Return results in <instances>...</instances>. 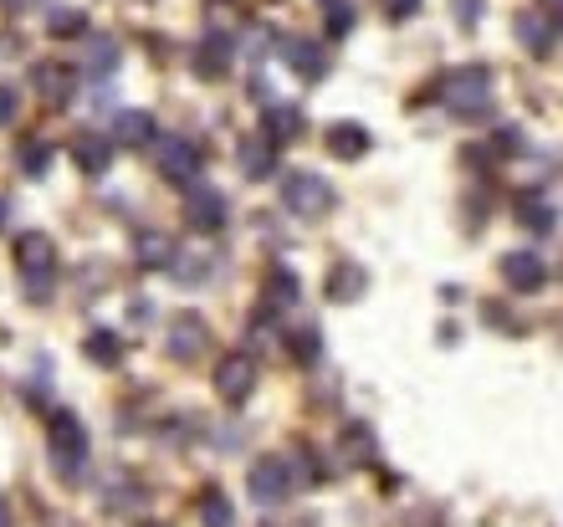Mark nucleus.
<instances>
[{"instance_id": "6e6552de", "label": "nucleus", "mask_w": 563, "mask_h": 527, "mask_svg": "<svg viewBox=\"0 0 563 527\" xmlns=\"http://www.w3.org/2000/svg\"><path fill=\"white\" fill-rule=\"evenodd\" d=\"M251 384H256V364H251L246 354L221 359V369H215V389H221V400H226V405H241L246 394H251Z\"/></svg>"}, {"instance_id": "4468645a", "label": "nucleus", "mask_w": 563, "mask_h": 527, "mask_svg": "<svg viewBox=\"0 0 563 527\" xmlns=\"http://www.w3.org/2000/svg\"><path fill=\"white\" fill-rule=\"evenodd\" d=\"M323 144H328V154H338V159H364L374 139H369L364 123H333L328 134H323Z\"/></svg>"}, {"instance_id": "7c9ffc66", "label": "nucleus", "mask_w": 563, "mask_h": 527, "mask_svg": "<svg viewBox=\"0 0 563 527\" xmlns=\"http://www.w3.org/2000/svg\"><path fill=\"white\" fill-rule=\"evenodd\" d=\"M297 359H302V364L318 359V333H297Z\"/></svg>"}, {"instance_id": "c9c22d12", "label": "nucleus", "mask_w": 563, "mask_h": 527, "mask_svg": "<svg viewBox=\"0 0 563 527\" xmlns=\"http://www.w3.org/2000/svg\"><path fill=\"white\" fill-rule=\"evenodd\" d=\"M0 221H6V200H0Z\"/></svg>"}, {"instance_id": "f704fd0d", "label": "nucleus", "mask_w": 563, "mask_h": 527, "mask_svg": "<svg viewBox=\"0 0 563 527\" xmlns=\"http://www.w3.org/2000/svg\"><path fill=\"white\" fill-rule=\"evenodd\" d=\"M543 6H548V11H558V0H543Z\"/></svg>"}, {"instance_id": "423d86ee", "label": "nucleus", "mask_w": 563, "mask_h": 527, "mask_svg": "<svg viewBox=\"0 0 563 527\" xmlns=\"http://www.w3.org/2000/svg\"><path fill=\"white\" fill-rule=\"evenodd\" d=\"M292 461H282V456H267V461H256L251 466V497L262 502V507H277L287 492H292Z\"/></svg>"}, {"instance_id": "e433bc0d", "label": "nucleus", "mask_w": 563, "mask_h": 527, "mask_svg": "<svg viewBox=\"0 0 563 527\" xmlns=\"http://www.w3.org/2000/svg\"><path fill=\"white\" fill-rule=\"evenodd\" d=\"M144 527H159V522H144Z\"/></svg>"}, {"instance_id": "a211bd4d", "label": "nucleus", "mask_w": 563, "mask_h": 527, "mask_svg": "<svg viewBox=\"0 0 563 527\" xmlns=\"http://www.w3.org/2000/svg\"><path fill=\"white\" fill-rule=\"evenodd\" d=\"M82 57H88V77H93V82H108V77L118 72V41H113V36H88Z\"/></svg>"}, {"instance_id": "2eb2a0df", "label": "nucleus", "mask_w": 563, "mask_h": 527, "mask_svg": "<svg viewBox=\"0 0 563 527\" xmlns=\"http://www.w3.org/2000/svg\"><path fill=\"white\" fill-rule=\"evenodd\" d=\"M236 164H241V174H246V180H267V174L277 169V144H267L262 134H256V139H241V149H236Z\"/></svg>"}, {"instance_id": "ddd939ff", "label": "nucleus", "mask_w": 563, "mask_h": 527, "mask_svg": "<svg viewBox=\"0 0 563 527\" xmlns=\"http://www.w3.org/2000/svg\"><path fill=\"white\" fill-rule=\"evenodd\" d=\"M205 343H210V333H205V323L195 313H180L175 323H169V354L175 359H200Z\"/></svg>"}, {"instance_id": "2f4dec72", "label": "nucleus", "mask_w": 563, "mask_h": 527, "mask_svg": "<svg viewBox=\"0 0 563 527\" xmlns=\"http://www.w3.org/2000/svg\"><path fill=\"white\" fill-rule=\"evenodd\" d=\"M349 26H354V11L349 6H333V36H349Z\"/></svg>"}, {"instance_id": "412c9836", "label": "nucleus", "mask_w": 563, "mask_h": 527, "mask_svg": "<svg viewBox=\"0 0 563 527\" xmlns=\"http://www.w3.org/2000/svg\"><path fill=\"white\" fill-rule=\"evenodd\" d=\"M328 297H333V302H354V297H364V267L343 261V267L328 277Z\"/></svg>"}, {"instance_id": "b1692460", "label": "nucleus", "mask_w": 563, "mask_h": 527, "mask_svg": "<svg viewBox=\"0 0 563 527\" xmlns=\"http://www.w3.org/2000/svg\"><path fill=\"white\" fill-rule=\"evenodd\" d=\"M88 354H93L98 364H118L123 343H118V333H93V338H88Z\"/></svg>"}, {"instance_id": "c85d7f7f", "label": "nucleus", "mask_w": 563, "mask_h": 527, "mask_svg": "<svg viewBox=\"0 0 563 527\" xmlns=\"http://www.w3.org/2000/svg\"><path fill=\"white\" fill-rule=\"evenodd\" d=\"M241 47H246L251 57H262V52L272 47V36H267V26H251V31H241Z\"/></svg>"}, {"instance_id": "6ab92c4d", "label": "nucleus", "mask_w": 563, "mask_h": 527, "mask_svg": "<svg viewBox=\"0 0 563 527\" xmlns=\"http://www.w3.org/2000/svg\"><path fill=\"white\" fill-rule=\"evenodd\" d=\"M72 159H77L82 174H103V169L113 164V144L98 139V134H82V139L72 144Z\"/></svg>"}, {"instance_id": "39448f33", "label": "nucleus", "mask_w": 563, "mask_h": 527, "mask_svg": "<svg viewBox=\"0 0 563 527\" xmlns=\"http://www.w3.org/2000/svg\"><path fill=\"white\" fill-rule=\"evenodd\" d=\"M154 164H159V174L164 180H175V185H190L195 174H200V164H205V154L190 144V139H175V134H164V139H154Z\"/></svg>"}, {"instance_id": "473e14b6", "label": "nucleus", "mask_w": 563, "mask_h": 527, "mask_svg": "<svg viewBox=\"0 0 563 527\" xmlns=\"http://www.w3.org/2000/svg\"><path fill=\"white\" fill-rule=\"evenodd\" d=\"M415 6H420V0H384V11H389V16H395V21L415 16Z\"/></svg>"}, {"instance_id": "aec40b11", "label": "nucleus", "mask_w": 563, "mask_h": 527, "mask_svg": "<svg viewBox=\"0 0 563 527\" xmlns=\"http://www.w3.org/2000/svg\"><path fill=\"white\" fill-rule=\"evenodd\" d=\"M523 47H528L533 57H553L558 26H553V21H538V16H523Z\"/></svg>"}, {"instance_id": "f257e3e1", "label": "nucleus", "mask_w": 563, "mask_h": 527, "mask_svg": "<svg viewBox=\"0 0 563 527\" xmlns=\"http://www.w3.org/2000/svg\"><path fill=\"white\" fill-rule=\"evenodd\" d=\"M441 103L451 118H482L492 103V72L487 67H456L441 77Z\"/></svg>"}, {"instance_id": "20e7f679", "label": "nucleus", "mask_w": 563, "mask_h": 527, "mask_svg": "<svg viewBox=\"0 0 563 527\" xmlns=\"http://www.w3.org/2000/svg\"><path fill=\"white\" fill-rule=\"evenodd\" d=\"M16 261H21V272H26V292L31 297H47L52 292V277H57V251L47 236H21L16 241Z\"/></svg>"}, {"instance_id": "5701e85b", "label": "nucleus", "mask_w": 563, "mask_h": 527, "mask_svg": "<svg viewBox=\"0 0 563 527\" xmlns=\"http://www.w3.org/2000/svg\"><path fill=\"white\" fill-rule=\"evenodd\" d=\"M175 261V241L169 236H139V267H169Z\"/></svg>"}, {"instance_id": "f03ea898", "label": "nucleus", "mask_w": 563, "mask_h": 527, "mask_svg": "<svg viewBox=\"0 0 563 527\" xmlns=\"http://www.w3.org/2000/svg\"><path fill=\"white\" fill-rule=\"evenodd\" d=\"M282 205L292 215H302V221H318V215L333 205V185L313 169H292V174H282Z\"/></svg>"}, {"instance_id": "393cba45", "label": "nucleus", "mask_w": 563, "mask_h": 527, "mask_svg": "<svg viewBox=\"0 0 563 527\" xmlns=\"http://www.w3.org/2000/svg\"><path fill=\"white\" fill-rule=\"evenodd\" d=\"M200 517H205V527H231V502H226L221 492H210V497L200 502Z\"/></svg>"}, {"instance_id": "7ed1b4c3", "label": "nucleus", "mask_w": 563, "mask_h": 527, "mask_svg": "<svg viewBox=\"0 0 563 527\" xmlns=\"http://www.w3.org/2000/svg\"><path fill=\"white\" fill-rule=\"evenodd\" d=\"M47 451H52V461H57L62 476H72L82 461H88V430H82L77 415H67V410L52 415V425H47Z\"/></svg>"}, {"instance_id": "f3484780", "label": "nucleus", "mask_w": 563, "mask_h": 527, "mask_svg": "<svg viewBox=\"0 0 563 527\" xmlns=\"http://www.w3.org/2000/svg\"><path fill=\"white\" fill-rule=\"evenodd\" d=\"M302 134V108L297 103H272L262 113V139L267 144H282V139H297Z\"/></svg>"}, {"instance_id": "0eeeda50", "label": "nucleus", "mask_w": 563, "mask_h": 527, "mask_svg": "<svg viewBox=\"0 0 563 527\" xmlns=\"http://www.w3.org/2000/svg\"><path fill=\"white\" fill-rule=\"evenodd\" d=\"M31 87H36V98H41V103L62 108V103L72 98V87H77V72H72V67H62V62H41V67H31Z\"/></svg>"}, {"instance_id": "72a5a7b5", "label": "nucleus", "mask_w": 563, "mask_h": 527, "mask_svg": "<svg viewBox=\"0 0 563 527\" xmlns=\"http://www.w3.org/2000/svg\"><path fill=\"white\" fill-rule=\"evenodd\" d=\"M0 527H11V507H6V497H0Z\"/></svg>"}, {"instance_id": "4be33fe9", "label": "nucleus", "mask_w": 563, "mask_h": 527, "mask_svg": "<svg viewBox=\"0 0 563 527\" xmlns=\"http://www.w3.org/2000/svg\"><path fill=\"white\" fill-rule=\"evenodd\" d=\"M47 31L62 36V41H77V36H88V16H82L77 6H62V11L47 16Z\"/></svg>"}, {"instance_id": "bb28decb", "label": "nucleus", "mask_w": 563, "mask_h": 527, "mask_svg": "<svg viewBox=\"0 0 563 527\" xmlns=\"http://www.w3.org/2000/svg\"><path fill=\"white\" fill-rule=\"evenodd\" d=\"M47 164H52V149L47 144H26L21 149V169L26 174H47Z\"/></svg>"}, {"instance_id": "9d476101", "label": "nucleus", "mask_w": 563, "mask_h": 527, "mask_svg": "<svg viewBox=\"0 0 563 527\" xmlns=\"http://www.w3.org/2000/svg\"><path fill=\"white\" fill-rule=\"evenodd\" d=\"M154 139H159V128H154V118H149L144 108H123V113H113V139H108V144L144 149V144H154Z\"/></svg>"}, {"instance_id": "f8f14e48", "label": "nucleus", "mask_w": 563, "mask_h": 527, "mask_svg": "<svg viewBox=\"0 0 563 527\" xmlns=\"http://www.w3.org/2000/svg\"><path fill=\"white\" fill-rule=\"evenodd\" d=\"M226 67H231V41H226V31L200 36V47H195V77L215 82V77H226Z\"/></svg>"}, {"instance_id": "9b49d317", "label": "nucleus", "mask_w": 563, "mask_h": 527, "mask_svg": "<svg viewBox=\"0 0 563 527\" xmlns=\"http://www.w3.org/2000/svg\"><path fill=\"white\" fill-rule=\"evenodd\" d=\"M502 277H507L512 292H538L548 282V267H543V256H533V251H512V256H502Z\"/></svg>"}, {"instance_id": "c756f323", "label": "nucleus", "mask_w": 563, "mask_h": 527, "mask_svg": "<svg viewBox=\"0 0 563 527\" xmlns=\"http://www.w3.org/2000/svg\"><path fill=\"white\" fill-rule=\"evenodd\" d=\"M16 108H21L16 87H6V82H0V128H11V123H16Z\"/></svg>"}, {"instance_id": "a878e982", "label": "nucleus", "mask_w": 563, "mask_h": 527, "mask_svg": "<svg viewBox=\"0 0 563 527\" xmlns=\"http://www.w3.org/2000/svg\"><path fill=\"white\" fill-rule=\"evenodd\" d=\"M523 221L533 226V231H553V210H548V200H523Z\"/></svg>"}, {"instance_id": "cd10ccee", "label": "nucleus", "mask_w": 563, "mask_h": 527, "mask_svg": "<svg viewBox=\"0 0 563 527\" xmlns=\"http://www.w3.org/2000/svg\"><path fill=\"white\" fill-rule=\"evenodd\" d=\"M267 297L272 302H297V282H292V272H272V282H267Z\"/></svg>"}, {"instance_id": "dca6fc26", "label": "nucleus", "mask_w": 563, "mask_h": 527, "mask_svg": "<svg viewBox=\"0 0 563 527\" xmlns=\"http://www.w3.org/2000/svg\"><path fill=\"white\" fill-rule=\"evenodd\" d=\"M185 215H190V226H200V231H221L226 226V195L221 190H195Z\"/></svg>"}, {"instance_id": "1a4fd4ad", "label": "nucleus", "mask_w": 563, "mask_h": 527, "mask_svg": "<svg viewBox=\"0 0 563 527\" xmlns=\"http://www.w3.org/2000/svg\"><path fill=\"white\" fill-rule=\"evenodd\" d=\"M277 52L292 62V72H297L302 82H318V77L328 72L323 47H318V41H308V36H282V41H277Z\"/></svg>"}]
</instances>
